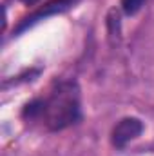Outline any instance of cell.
Here are the masks:
<instances>
[{
    "instance_id": "7a4b0ae2",
    "label": "cell",
    "mask_w": 154,
    "mask_h": 156,
    "mask_svg": "<svg viewBox=\"0 0 154 156\" xmlns=\"http://www.w3.org/2000/svg\"><path fill=\"white\" fill-rule=\"evenodd\" d=\"M143 131V123L138 118H123L113 129V144L116 147H125L129 142L138 138Z\"/></svg>"
},
{
    "instance_id": "3957f363",
    "label": "cell",
    "mask_w": 154,
    "mask_h": 156,
    "mask_svg": "<svg viewBox=\"0 0 154 156\" xmlns=\"http://www.w3.org/2000/svg\"><path fill=\"white\" fill-rule=\"evenodd\" d=\"M75 4V0H53V2H49V4H45L42 9H38L35 15H31V16H27L20 26H18V29L16 31H22V29H26V27H29V26H33L35 22H38V20H44V18H47L49 15H56V13H62V11H65V9H69L71 5Z\"/></svg>"
},
{
    "instance_id": "6da1fadb",
    "label": "cell",
    "mask_w": 154,
    "mask_h": 156,
    "mask_svg": "<svg viewBox=\"0 0 154 156\" xmlns=\"http://www.w3.org/2000/svg\"><path fill=\"white\" fill-rule=\"evenodd\" d=\"M51 131L73 125L80 118V94L73 82H60L42 104V116Z\"/></svg>"
},
{
    "instance_id": "5b68a950",
    "label": "cell",
    "mask_w": 154,
    "mask_h": 156,
    "mask_svg": "<svg viewBox=\"0 0 154 156\" xmlns=\"http://www.w3.org/2000/svg\"><path fill=\"white\" fill-rule=\"evenodd\" d=\"M20 2H24V4H27V5H31V4H35V2H38V0H20Z\"/></svg>"
},
{
    "instance_id": "277c9868",
    "label": "cell",
    "mask_w": 154,
    "mask_h": 156,
    "mask_svg": "<svg viewBox=\"0 0 154 156\" xmlns=\"http://www.w3.org/2000/svg\"><path fill=\"white\" fill-rule=\"evenodd\" d=\"M145 4V0H121V7L127 15H134L142 9V5Z\"/></svg>"
}]
</instances>
